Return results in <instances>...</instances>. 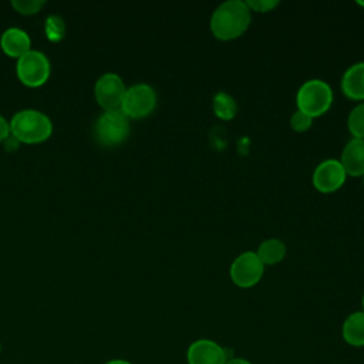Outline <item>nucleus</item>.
I'll list each match as a JSON object with an SVG mask.
<instances>
[{
    "instance_id": "412c9836",
    "label": "nucleus",
    "mask_w": 364,
    "mask_h": 364,
    "mask_svg": "<svg viewBox=\"0 0 364 364\" xmlns=\"http://www.w3.org/2000/svg\"><path fill=\"white\" fill-rule=\"evenodd\" d=\"M280 4V1L277 0H247L246 6L249 7V10L253 13H269L272 10H274L277 6Z\"/></svg>"
},
{
    "instance_id": "9b49d317",
    "label": "nucleus",
    "mask_w": 364,
    "mask_h": 364,
    "mask_svg": "<svg viewBox=\"0 0 364 364\" xmlns=\"http://www.w3.org/2000/svg\"><path fill=\"white\" fill-rule=\"evenodd\" d=\"M340 164L344 168L347 176H363L364 175V141L351 138L343 148Z\"/></svg>"
},
{
    "instance_id": "dca6fc26",
    "label": "nucleus",
    "mask_w": 364,
    "mask_h": 364,
    "mask_svg": "<svg viewBox=\"0 0 364 364\" xmlns=\"http://www.w3.org/2000/svg\"><path fill=\"white\" fill-rule=\"evenodd\" d=\"M212 111L216 118L222 121H230L237 114L236 100L226 91H218L212 98Z\"/></svg>"
},
{
    "instance_id": "a211bd4d",
    "label": "nucleus",
    "mask_w": 364,
    "mask_h": 364,
    "mask_svg": "<svg viewBox=\"0 0 364 364\" xmlns=\"http://www.w3.org/2000/svg\"><path fill=\"white\" fill-rule=\"evenodd\" d=\"M64 30H65V26L60 16L53 14L46 20V33L50 40L53 41L60 40L64 36Z\"/></svg>"
},
{
    "instance_id": "6e6552de",
    "label": "nucleus",
    "mask_w": 364,
    "mask_h": 364,
    "mask_svg": "<svg viewBox=\"0 0 364 364\" xmlns=\"http://www.w3.org/2000/svg\"><path fill=\"white\" fill-rule=\"evenodd\" d=\"M347 179V173L338 159L328 158L321 161L313 171L311 182L317 192L333 193L338 191Z\"/></svg>"
},
{
    "instance_id": "4468645a",
    "label": "nucleus",
    "mask_w": 364,
    "mask_h": 364,
    "mask_svg": "<svg viewBox=\"0 0 364 364\" xmlns=\"http://www.w3.org/2000/svg\"><path fill=\"white\" fill-rule=\"evenodd\" d=\"M341 337L351 347H364V311H354L341 326Z\"/></svg>"
},
{
    "instance_id": "b1692460",
    "label": "nucleus",
    "mask_w": 364,
    "mask_h": 364,
    "mask_svg": "<svg viewBox=\"0 0 364 364\" xmlns=\"http://www.w3.org/2000/svg\"><path fill=\"white\" fill-rule=\"evenodd\" d=\"M105 364H131V363L125 361V360H111V361H108Z\"/></svg>"
},
{
    "instance_id": "4be33fe9",
    "label": "nucleus",
    "mask_w": 364,
    "mask_h": 364,
    "mask_svg": "<svg viewBox=\"0 0 364 364\" xmlns=\"http://www.w3.org/2000/svg\"><path fill=\"white\" fill-rule=\"evenodd\" d=\"M10 132V124L6 121L4 117L0 115V141L6 139Z\"/></svg>"
},
{
    "instance_id": "a878e982",
    "label": "nucleus",
    "mask_w": 364,
    "mask_h": 364,
    "mask_svg": "<svg viewBox=\"0 0 364 364\" xmlns=\"http://www.w3.org/2000/svg\"><path fill=\"white\" fill-rule=\"evenodd\" d=\"M361 306H363V311H364V293H363V297H361Z\"/></svg>"
},
{
    "instance_id": "7ed1b4c3",
    "label": "nucleus",
    "mask_w": 364,
    "mask_h": 364,
    "mask_svg": "<svg viewBox=\"0 0 364 364\" xmlns=\"http://www.w3.org/2000/svg\"><path fill=\"white\" fill-rule=\"evenodd\" d=\"M10 131L14 138L23 142H40L51 135V119L37 109H21L11 118Z\"/></svg>"
},
{
    "instance_id": "2eb2a0df",
    "label": "nucleus",
    "mask_w": 364,
    "mask_h": 364,
    "mask_svg": "<svg viewBox=\"0 0 364 364\" xmlns=\"http://www.w3.org/2000/svg\"><path fill=\"white\" fill-rule=\"evenodd\" d=\"M286 253H287V247L284 242L277 237H270L263 240L256 250V255L260 259V262L264 264V267L279 264L286 257Z\"/></svg>"
},
{
    "instance_id": "5701e85b",
    "label": "nucleus",
    "mask_w": 364,
    "mask_h": 364,
    "mask_svg": "<svg viewBox=\"0 0 364 364\" xmlns=\"http://www.w3.org/2000/svg\"><path fill=\"white\" fill-rule=\"evenodd\" d=\"M226 364H252V363L243 357H229Z\"/></svg>"
},
{
    "instance_id": "f8f14e48",
    "label": "nucleus",
    "mask_w": 364,
    "mask_h": 364,
    "mask_svg": "<svg viewBox=\"0 0 364 364\" xmlns=\"http://www.w3.org/2000/svg\"><path fill=\"white\" fill-rule=\"evenodd\" d=\"M340 88L348 100L364 102V61L355 63L344 71Z\"/></svg>"
},
{
    "instance_id": "423d86ee",
    "label": "nucleus",
    "mask_w": 364,
    "mask_h": 364,
    "mask_svg": "<svg viewBox=\"0 0 364 364\" xmlns=\"http://www.w3.org/2000/svg\"><path fill=\"white\" fill-rule=\"evenodd\" d=\"M264 273V264L257 257L256 252L247 250L240 253L229 267V276L235 286L250 289L256 286Z\"/></svg>"
},
{
    "instance_id": "f03ea898",
    "label": "nucleus",
    "mask_w": 364,
    "mask_h": 364,
    "mask_svg": "<svg viewBox=\"0 0 364 364\" xmlns=\"http://www.w3.org/2000/svg\"><path fill=\"white\" fill-rule=\"evenodd\" d=\"M334 94L330 84L320 78L304 81L296 94V107L306 115L318 118L324 115L333 105Z\"/></svg>"
},
{
    "instance_id": "39448f33",
    "label": "nucleus",
    "mask_w": 364,
    "mask_h": 364,
    "mask_svg": "<svg viewBox=\"0 0 364 364\" xmlns=\"http://www.w3.org/2000/svg\"><path fill=\"white\" fill-rule=\"evenodd\" d=\"M156 101L158 97L154 87L146 82H138L127 88L119 109L128 118L139 119L148 117L155 109Z\"/></svg>"
},
{
    "instance_id": "20e7f679",
    "label": "nucleus",
    "mask_w": 364,
    "mask_h": 364,
    "mask_svg": "<svg viewBox=\"0 0 364 364\" xmlns=\"http://www.w3.org/2000/svg\"><path fill=\"white\" fill-rule=\"evenodd\" d=\"M94 135L105 146L119 145L129 135V118L119 108L108 109L95 121Z\"/></svg>"
},
{
    "instance_id": "aec40b11",
    "label": "nucleus",
    "mask_w": 364,
    "mask_h": 364,
    "mask_svg": "<svg viewBox=\"0 0 364 364\" xmlns=\"http://www.w3.org/2000/svg\"><path fill=\"white\" fill-rule=\"evenodd\" d=\"M11 6L20 13L31 14V13H37L44 6V1L43 0H13Z\"/></svg>"
},
{
    "instance_id": "f257e3e1",
    "label": "nucleus",
    "mask_w": 364,
    "mask_h": 364,
    "mask_svg": "<svg viewBox=\"0 0 364 364\" xmlns=\"http://www.w3.org/2000/svg\"><path fill=\"white\" fill-rule=\"evenodd\" d=\"M252 21V11L243 0H228L219 4L210 16L212 36L219 41H232L243 36Z\"/></svg>"
},
{
    "instance_id": "6ab92c4d",
    "label": "nucleus",
    "mask_w": 364,
    "mask_h": 364,
    "mask_svg": "<svg viewBox=\"0 0 364 364\" xmlns=\"http://www.w3.org/2000/svg\"><path fill=\"white\" fill-rule=\"evenodd\" d=\"M311 125H313V118L299 109H296L290 117V128L294 132H299V134L306 132L311 128Z\"/></svg>"
},
{
    "instance_id": "9d476101",
    "label": "nucleus",
    "mask_w": 364,
    "mask_h": 364,
    "mask_svg": "<svg viewBox=\"0 0 364 364\" xmlns=\"http://www.w3.org/2000/svg\"><path fill=\"white\" fill-rule=\"evenodd\" d=\"M229 355L225 347L210 338H199L186 350L188 364H226Z\"/></svg>"
},
{
    "instance_id": "393cba45",
    "label": "nucleus",
    "mask_w": 364,
    "mask_h": 364,
    "mask_svg": "<svg viewBox=\"0 0 364 364\" xmlns=\"http://www.w3.org/2000/svg\"><path fill=\"white\" fill-rule=\"evenodd\" d=\"M355 4H357V6H360V7H364V1H361V0H357V1H355Z\"/></svg>"
},
{
    "instance_id": "1a4fd4ad",
    "label": "nucleus",
    "mask_w": 364,
    "mask_h": 364,
    "mask_svg": "<svg viewBox=\"0 0 364 364\" xmlns=\"http://www.w3.org/2000/svg\"><path fill=\"white\" fill-rule=\"evenodd\" d=\"M125 84L122 78L115 73H105L102 74L94 87V94L97 98V102L108 109H118L121 107V102L125 95Z\"/></svg>"
},
{
    "instance_id": "bb28decb",
    "label": "nucleus",
    "mask_w": 364,
    "mask_h": 364,
    "mask_svg": "<svg viewBox=\"0 0 364 364\" xmlns=\"http://www.w3.org/2000/svg\"><path fill=\"white\" fill-rule=\"evenodd\" d=\"M361 178H363V183H364V175H363V176H361Z\"/></svg>"
},
{
    "instance_id": "0eeeda50",
    "label": "nucleus",
    "mask_w": 364,
    "mask_h": 364,
    "mask_svg": "<svg viewBox=\"0 0 364 364\" xmlns=\"http://www.w3.org/2000/svg\"><path fill=\"white\" fill-rule=\"evenodd\" d=\"M17 75L26 85H41L50 75V61L47 55L38 50L30 48L17 60Z\"/></svg>"
},
{
    "instance_id": "f3484780",
    "label": "nucleus",
    "mask_w": 364,
    "mask_h": 364,
    "mask_svg": "<svg viewBox=\"0 0 364 364\" xmlns=\"http://www.w3.org/2000/svg\"><path fill=\"white\" fill-rule=\"evenodd\" d=\"M347 129L355 139L364 141V102H358L347 117Z\"/></svg>"
},
{
    "instance_id": "ddd939ff",
    "label": "nucleus",
    "mask_w": 364,
    "mask_h": 364,
    "mask_svg": "<svg viewBox=\"0 0 364 364\" xmlns=\"http://www.w3.org/2000/svg\"><path fill=\"white\" fill-rule=\"evenodd\" d=\"M0 46L6 54L11 57H20L30 50V37L24 30L18 27H10L3 31L0 37Z\"/></svg>"
}]
</instances>
